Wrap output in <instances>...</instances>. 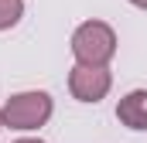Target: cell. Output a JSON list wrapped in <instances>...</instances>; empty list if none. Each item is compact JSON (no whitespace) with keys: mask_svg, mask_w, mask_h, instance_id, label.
I'll return each instance as SVG.
<instances>
[{"mask_svg":"<svg viewBox=\"0 0 147 143\" xmlns=\"http://www.w3.org/2000/svg\"><path fill=\"white\" fill-rule=\"evenodd\" d=\"M134 3H140V7H147V0H134Z\"/></svg>","mask_w":147,"mask_h":143,"instance_id":"8992f818","label":"cell"},{"mask_svg":"<svg viewBox=\"0 0 147 143\" xmlns=\"http://www.w3.org/2000/svg\"><path fill=\"white\" fill-rule=\"evenodd\" d=\"M116 116H120L130 130H147V92H130V96L120 102Z\"/></svg>","mask_w":147,"mask_h":143,"instance_id":"277c9868","label":"cell"},{"mask_svg":"<svg viewBox=\"0 0 147 143\" xmlns=\"http://www.w3.org/2000/svg\"><path fill=\"white\" fill-rule=\"evenodd\" d=\"M110 89V75L106 72H99V68H75L72 75V92L82 99V102H96L103 92Z\"/></svg>","mask_w":147,"mask_h":143,"instance_id":"3957f363","label":"cell"},{"mask_svg":"<svg viewBox=\"0 0 147 143\" xmlns=\"http://www.w3.org/2000/svg\"><path fill=\"white\" fill-rule=\"evenodd\" d=\"M75 55L86 65H103L113 55V31L106 24H82L75 31Z\"/></svg>","mask_w":147,"mask_h":143,"instance_id":"6da1fadb","label":"cell"},{"mask_svg":"<svg viewBox=\"0 0 147 143\" xmlns=\"http://www.w3.org/2000/svg\"><path fill=\"white\" fill-rule=\"evenodd\" d=\"M24 143H34V140H24Z\"/></svg>","mask_w":147,"mask_h":143,"instance_id":"52a82bcc","label":"cell"},{"mask_svg":"<svg viewBox=\"0 0 147 143\" xmlns=\"http://www.w3.org/2000/svg\"><path fill=\"white\" fill-rule=\"evenodd\" d=\"M21 0H0V27H10V24H17V17H21Z\"/></svg>","mask_w":147,"mask_h":143,"instance_id":"5b68a950","label":"cell"},{"mask_svg":"<svg viewBox=\"0 0 147 143\" xmlns=\"http://www.w3.org/2000/svg\"><path fill=\"white\" fill-rule=\"evenodd\" d=\"M48 112H51L48 96H45V92H28V96H17V99L7 102L3 119H7L10 126H17V130H31V126H38Z\"/></svg>","mask_w":147,"mask_h":143,"instance_id":"7a4b0ae2","label":"cell"}]
</instances>
